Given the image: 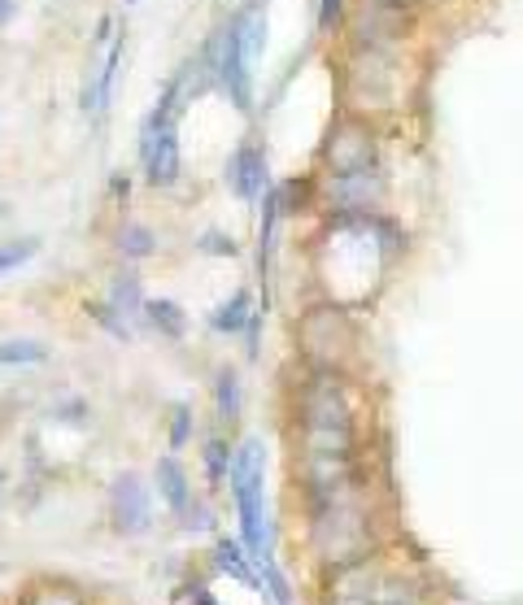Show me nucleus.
Here are the masks:
<instances>
[{
	"label": "nucleus",
	"mask_w": 523,
	"mask_h": 605,
	"mask_svg": "<svg viewBox=\"0 0 523 605\" xmlns=\"http://www.w3.org/2000/svg\"><path fill=\"white\" fill-rule=\"evenodd\" d=\"M306 458H354V405L336 370H314L297 401Z\"/></svg>",
	"instance_id": "obj_1"
},
{
	"label": "nucleus",
	"mask_w": 523,
	"mask_h": 605,
	"mask_svg": "<svg viewBox=\"0 0 523 605\" xmlns=\"http://www.w3.org/2000/svg\"><path fill=\"white\" fill-rule=\"evenodd\" d=\"M371 545V519L358 501V484L336 488V493H319L314 497V549L319 558L336 571L349 562H362Z\"/></svg>",
	"instance_id": "obj_2"
},
{
	"label": "nucleus",
	"mask_w": 523,
	"mask_h": 605,
	"mask_svg": "<svg viewBox=\"0 0 523 605\" xmlns=\"http://www.w3.org/2000/svg\"><path fill=\"white\" fill-rule=\"evenodd\" d=\"M262 475H266V449L258 436H249L236 453H231V488H236V510H240V527H245V545L249 554L266 558L271 554V527H266V501H262Z\"/></svg>",
	"instance_id": "obj_3"
},
{
	"label": "nucleus",
	"mask_w": 523,
	"mask_h": 605,
	"mask_svg": "<svg viewBox=\"0 0 523 605\" xmlns=\"http://www.w3.org/2000/svg\"><path fill=\"white\" fill-rule=\"evenodd\" d=\"M297 344L314 370H341L354 357V322L345 309L319 305L297 322Z\"/></svg>",
	"instance_id": "obj_4"
},
{
	"label": "nucleus",
	"mask_w": 523,
	"mask_h": 605,
	"mask_svg": "<svg viewBox=\"0 0 523 605\" xmlns=\"http://www.w3.org/2000/svg\"><path fill=\"white\" fill-rule=\"evenodd\" d=\"M323 605H411V597L393 576H384L380 567H371L362 558V562L336 567Z\"/></svg>",
	"instance_id": "obj_5"
},
{
	"label": "nucleus",
	"mask_w": 523,
	"mask_h": 605,
	"mask_svg": "<svg viewBox=\"0 0 523 605\" xmlns=\"http://www.w3.org/2000/svg\"><path fill=\"white\" fill-rule=\"evenodd\" d=\"M323 166L332 175H354V170H371L376 166V131L362 118H341L332 122L328 140H323Z\"/></svg>",
	"instance_id": "obj_6"
},
{
	"label": "nucleus",
	"mask_w": 523,
	"mask_h": 605,
	"mask_svg": "<svg viewBox=\"0 0 523 605\" xmlns=\"http://www.w3.org/2000/svg\"><path fill=\"white\" fill-rule=\"evenodd\" d=\"M406 35V9L389 0H362L354 13V39L358 48H393Z\"/></svg>",
	"instance_id": "obj_7"
},
{
	"label": "nucleus",
	"mask_w": 523,
	"mask_h": 605,
	"mask_svg": "<svg viewBox=\"0 0 523 605\" xmlns=\"http://www.w3.org/2000/svg\"><path fill=\"white\" fill-rule=\"evenodd\" d=\"M210 57H214V79L223 83L231 105L236 109H253V74H249V61L240 57V48L231 39V26L218 31V39L210 44Z\"/></svg>",
	"instance_id": "obj_8"
},
{
	"label": "nucleus",
	"mask_w": 523,
	"mask_h": 605,
	"mask_svg": "<svg viewBox=\"0 0 523 605\" xmlns=\"http://www.w3.org/2000/svg\"><path fill=\"white\" fill-rule=\"evenodd\" d=\"M140 157H144V170H148V183L153 188H170L183 170V157H179V135H175V122L153 131V135H140Z\"/></svg>",
	"instance_id": "obj_9"
},
{
	"label": "nucleus",
	"mask_w": 523,
	"mask_h": 605,
	"mask_svg": "<svg viewBox=\"0 0 523 605\" xmlns=\"http://www.w3.org/2000/svg\"><path fill=\"white\" fill-rule=\"evenodd\" d=\"M109 501H114V527H118V532L135 536V532L148 527V488H144L140 475H131V471L118 475Z\"/></svg>",
	"instance_id": "obj_10"
},
{
	"label": "nucleus",
	"mask_w": 523,
	"mask_h": 605,
	"mask_svg": "<svg viewBox=\"0 0 523 605\" xmlns=\"http://www.w3.org/2000/svg\"><path fill=\"white\" fill-rule=\"evenodd\" d=\"M380 197H384V179L376 175V166L354 175H332V205L341 214H367Z\"/></svg>",
	"instance_id": "obj_11"
},
{
	"label": "nucleus",
	"mask_w": 523,
	"mask_h": 605,
	"mask_svg": "<svg viewBox=\"0 0 523 605\" xmlns=\"http://www.w3.org/2000/svg\"><path fill=\"white\" fill-rule=\"evenodd\" d=\"M227 183L236 188V197L258 201L266 192V153L258 144H240L236 157L227 162Z\"/></svg>",
	"instance_id": "obj_12"
},
{
	"label": "nucleus",
	"mask_w": 523,
	"mask_h": 605,
	"mask_svg": "<svg viewBox=\"0 0 523 605\" xmlns=\"http://www.w3.org/2000/svg\"><path fill=\"white\" fill-rule=\"evenodd\" d=\"M231 39H236V48H240L245 61H253V57L266 48V13H262V4H249V9L236 13Z\"/></svg>",
	"instance_id": "obj_13"
},
{
	"label": "nucleus",
	"mask_w": 523,
	"mask_h": 605,
	"mask_svg": "<svg viewBox=\"0 0 523 605\" xmlns=\"http://www.w3.org/2000/svg\"><path fill=\"white\" fill-rule=\"evenodd\" d=\"M157 488H162V497H166V506H170L175 514H183V510L192 506L188 475H183V466H179L175 458H162V462H157Z\"/></svg>",
	"instance_id": "obj_14"
},
{
	"label": "nucleus",
	"mask_w": 523,
	"mask_h": 605,
	"mask_svg": "<svg viewBox=\"0 0 523 605\" xmlns=\"http://www.w3.org/2000/svg\"><path fill=\"white\" fill-rule=\"evenodd\" d=\"M17 605H87V602H83V593H79V589L44 580V584H31V589L22 593V602Z\"/></svg>",
	"instance_id": "obj_15"
},
{
	"label": "nucleus",
	"mask_w": 523,
	"mask_h": 605,
	"mask_svg": "<svg viewBox=\"0 0 523 605\" xmlns=\"http://www.w3.org/2000/svg\"><path fill=\"white\" fill-rule=\"evenodd\" d=\"M144 318H148L162 335H170V340H179L183 327H188V322H183V309L175 301H144Z\"/></svg>",
	"instance_id": "obj_16"
},
{
	"label": "nucleus",
	"mask_w": 523,
	"mask_h": 605,
	"mask_svg": "<svg viewBox=\"0 0 523 605\" xmlns=\"http://www.w3.org/2000/svg\"><path fill=\"white\" fill-rule=\"evenodd\" d=\"M214 405H218V418L223 423H236L240 418V379L236 370H223L218 383H214Z\"/></svg>",
	"instance_id": "obj_17"
},
{
	"label": "nucleus",
	"mask_w": 523,
	"mask_h": 605,
	"mask_svg": "<svg viewBox=\"0 0 523 605\" xmlns=\"http://www.w3.org/2000/svg\"><path fill=\"white\" fill-rule=\"evenodd\" d=\"M109 305H114L122 318H135V313H144L140 280H135V275H118V280H114V288H109Z\"/></svg>",
	"instance_id": "obj_18"
},
{
	"label": "nucleus",
	"mask_w": 523,
	"mask_h": 605,
	"mask_svg": "<svg viewBox=\"0 0 523 605\" xmlns=\"http://www.w3.org/2000/svg\"><path fill=\"white\" fill-rule=\"evenodd\" d=\"M44 357L48 348L39 340H0V366H35Z\"/></svg>",
	"instance_id": "obj_19"
},
{
	"label": "nucleus",
	"mask_w": 523,
	"mask_h": 605,
	"mask_svg": "<svg viewBox=\"0 0 523 605\" xmlns=\"http://www.w3.org/2000/svg\"><path fill=\"white\" fill-rule=\"evenodd\" d=\"M245 322H249V293H236L227 305H218L214 318H210L214 331H240Z\"/></svg>",
	"instance_id": "obj_20"
},
{
	"label": "nucleus",
	"mask_w": 523,
	"mask_h": 605,
	"mask_svg": "<svg viewBox=\"0 0 523 605\" xmlns=\"http://www.w3.org/2000/svg\"><path fill=\"white\" fill-rule=\"evenodd\" d=\"M153 245H157V240H153V232H148V227H140V223H127V227L118 232V249H122V258H135V262H140V258H148V253H153Z\"/></svg>",
	"instance_id": "obj_21"
},
{
	"label": "nucleus",
	"mask_w": 523,
	"mask_h": 605,
	"mask_svg": "<svg viewBox=\"0 0 523 605\" xmlns=\"http://www.w3.org/2000/svg\"><path fill=\"white\" fill-rule=\"evenodd\" d=\"M214 558H218V567H223V571H231L236 580H245V584H253V580H258V576H253V567L245 562V554H240V545H236V541H218V545H214Z\"/></svg>",
	"instance_id": "obj_22"
},
{
	"label": "nucleus",
	"mask_w": 523,
	"mask_h": 605,
	"mask_svg": "<svg viewBox=\"0 0 523 605\" xmlns=\"http://www.w3.org/2000/svg\"><path fill=\"white\" fill-rule=\"evenodd\" d=\"M87 313H92V318H96V322H100L109 335H118V340H131V327H127V318H122V313H118V309H114L109 301H92V305H87Z\"/></svg>",
	"instance_id": "obj_23"
},
{
	"label": "nucleus",
	"mask_w": 523,
	"mask_h": 605,
	"mask_svg": "<svg viewBox=\"0 0 523 605\" xmlns=\"http://www.w3.org/2000/svg\"><path fill=\"white\" fill-rule=\"evenodd\" d=\"M35 249H39V240H13V245H0V275H9V271H17L22 262H31Z\"/></svg>",
	"instance_id": "obj_24"
},
{
	"label": "nucleus",
	"mask_w": 523,
	"mask_h": 605,
	"mask_svg": "<svg viewBox=\"0 0 523 605\" xmlns=\"http://www.w3.org/2000/svg\"><path fill=\"white\" fill-rule=\"evenodd\" d=\"M205 471H210L214 484L227 479V471H231V449H227L223 440H210V444H205Z\"/></svg>",
	"instance_id": "obj_25"
},
{
	"label": "nucleus",
	"mask_w": 523,
	"mask_h": 605,
	"mask_svg": "<svg viewBox=\"0 0 523 605\" xmlns=\"http://www.w3.org/2000/svg\"><path fill=\"white\" fill-rule=\"evenodd\" d=\"M192 436V410L188 405H175L170 410V449H183Z\"/></svg>",
	"instance_id": "obj_26"
},
{
	"label": "nucleus",
	"mask_w": 523,
	"mask_h": 605,
	"mask_svg": "<svg viewBox=\"0 0 523 605\" xmlns=\"http://www.w3.org/2000/svg\"><path fill=\"white\" fill-rule=\"evenodd\" d=\"M341 13H345V0H319V31H323V35L336 31Z\"/></svg>",
	"instance_id": "obj_27"
},
{
	"label": "nucleus",
	"mask_w": 523,
	"mask_h": 605,
	"mask_svg": "<svg viewBox=\"0 0 523 605\" xmlns=\"http://www.w3.org/2000/svg\"><path fill=\"white\" fill-rule=\"evenodd\" d=\"M201 249H205V253H227V258H236V240H231V236H223V232L201 236Z\"/></svg>",
	"instance_id": "obj_28"
},
{
	"label": "nucleus",
	"mask_w": 523,
	"mask_h": 605,
	"mask_svg": "<svg viewBox=\"0 0 523 605\" xmlns=\"http://www.w3.org/2000/svg\"><path fill=\"white\" fill-rule=\"evenodd\" d=\"M175 605H214V597L205 593V584H188L175 593Z\"/></svg>",
	"instance_id": "obj_29"
},
{
	"label": "nucleus",
	"mask_w": 523,
	"mask_h": 605,
	"mask_svg": "<svg viewBox=\"0 0 523 605\" xmlns=\"http://www.w3.org/2000/svg\"><path fill=\"white\" fill-rule=\"evenodd\" d=\"M13 9H17L13 0H0V26H9V17H13Z\"/></svg>",
	"instance_id": "obj_30"
},
{
	"label": "nucleus",
	"mask_w": 523,
	"mask_h": 605,
	"mask_svg": "<svg viewBox=\"0 0 523 605\" xmlns=\"http://www.w3.org/2000/svg\"><path fill=\"white\" fill-rule=\"evenodd\" d=\"M0 501H4V471H0Z\"/></svg>",
	"instance_id": "obj_31"
}]
</instances>
